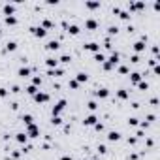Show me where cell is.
<instances>
[{
	"instance_id": "obj_1",
	"label": "cell",
	"mask_w": 160,
	"mask_h": 160,
	"mask_svg": "<svg viewBox=\"0 0 160 160\" xmlns=\"http://www.w3.org/2000/svg\"><path fill=\"white\" fill-rule=\"evenodd\" d=\"M64 105H66V100H60L59 104L53 108V117H59V113H60L62 109H64Z\"/></svg>"
},
{
	"instance_id": "obj_2",
	"label": "cell",
	"mask_w": 160,
	"mask_h": 160,
	"mask_svg": "<svg viewBox=\"0 0 160 160\" xmlns=\"http://www.w3.org/2000/svg\"><path fill=\"white\" fill-rule=\"evenodd\" d=\"M38 126L36 124H30V126H28V132H26V136H30V138H38Z\"/></svg>"
},
{
	"instance_id": "obj_3",
	"label": "cell",
	"mask_w": 160,
	"mask_h": 160,
	"mask_svg": "<svg viewBox=\"0 0 160 160\" xmlns=\"http://www.w3.org/2000/svg\"><path fill=\"white\" fill-rule=\"evenodd\" d=\"M34 100H36V102H47V100H49V94H45V92H36V94H34Z\"/></svg>"
},
{
	"instance_id": "obj_4",
	"label": "cell",
	"mask_w": 160,
	"mask_h": 160,
	"mask_svg": "<svg viewBox=\"0 0 160 160\" xmlns=\"http://www.w3.org/2000/svg\"><path fill=\"white\" fill-rule=\"evenodd\" d=\"M96 121H98V119H96V115H89V117H87V119L83 121V123L87 124V126H94V124H96Z\"/></svg>"
},
{
	"instance_id": "obj_5",
	"label": "cell",
	"mask_w": 160,
	"mask_h": 160,
	"mask_svg": "<svg viewBox=\"0 0 160 160\" xmlns=\"http://www.w3.org/2000/svg\"><path fill=\"white\" fill-rule=\"evenodd\" d=\"M32 30H34V36H38V38H43V36H45V28H42V26H34Z\"/></svg>"
},
{
	"instance_id": "obj_6",
	"label": "cell",
	"mask_w": 160,
	"mask_h": 160,
	"mask_svg": "<svg viewBox=\"0 0 160 160\" xmlns=\"http://www.w3.org/2000/svg\"><path fill=\"white\" fill-rule=\"evenodd\" d=\"M47 49H49V51H57V49H59V42H57V40L49 42V43H47Z\"/></svg>"
},
{
	"instance_id": "obj_7",
	"label": "cell",
	"mask_w": 160,
	"mask_h": 160,
	"mask_svg": "<svg viewBox=\"0 0 160 160\" xmlns=\"http://www.w3.org/2000/svg\"><path fill=\"white\" fill-rule=\"evenodd\" d=\"M108 138H109V141H119V139H121V134H119V132H109Z\"/></svg>"
},
{
	"instance_id": "obj_8",
	"label": "cell",
	"mask_w": 160,
	"mask_h": 160,
	"mask_svg": "<svg viewBox=\"0 0 160 160\" xmlns=\"http://www.w3.org/2000/svg\"><path fill=\"white\" fill-rule=\"evenodd\" d=\"M45 64L49 66V68H53V66H57V64H59V60H57V59H53V57H49V59L45 60Z\"/></svg>"
},
{
	"instance_id": "obj_9",
	"label": "cell",
	"mask_w": 160,
	"mask_h": 160,
	"mask_svg": "<svg viewBox=\"0 0 160 160\" xmlns=\"http://www.w3.org/2000/svg\"><path fill=\"white\" fill-rule=\"evenodd\" d=\"M6 49H8V51H15V49H17V43H15V42H8V43H6Z\"/></svg>"
},
{
	"instance_id": "obj_10",
	"label": "cell",
	"mask_w": 160,
	"mask_h": 160,
	"mask_svg": "<svg viewBox=\"0 0 160 160\" xmlns=\"http://www.w3.org/2000/svg\"><path fill=\"white\" fill-rule=\"evenodd\" d=\"M109 92H108V89H100V90H96V96H100V98H105Z\"/></svg>"
},
{
	"instance_id": "obj_11",
	"label": "cell",
	"mask_w": 160,
	"mask_h": 160,
	"mask_svg": "<svg viewBox=\"0 0 160 160\" xmlns=\"http://www.w3.org/2000/svg\"><path fill=\"white\" fill-rule=\"evenodd\" d=\"M28 74H30V70H28V68H19V75H21V77H26Z\"/></svg>"
},
{
	"instance_id": "obj_12",
	"label": "cell",
	"mask_w": 160,
	"mask_h": 160,
	"mask_svg": "<svg viewBox=\"0 0 160 160\" xmlns=\"http://www.w3.org/2000/svg\"><path fill=\"white\" fill-rule=\"evenodd\" d=\"M26 138H28V136H26V134H23V132H21V134H17V141H19V143H25V141H26Z\"/></svg>"
},
{
	"instance_id": "obj_13",
	"label": "cell",
	"mask_w": 160,
	"mask_h": 160,
	"mask_svg": "<svg viewBox=\"0 0 160 160\" xmlns=\"http://www.w3.org/2000/svg\"><path fill=\"white\" fill-rule=\"evenodd\" d=\"M6 23H8V25H15V23H17V19L13 17V15H6Z\"/></svg>"
},
{
	"instance_id": "obj_14",
	"label": "cell",
	"mask_w": 160,
	"mask_h": 160,
	"mask_svg": "<svg viewBox=\"0 0 160 160\" xmlns=\"http://www.w3.org/2000/svg\"><path fill=\"white\" fill-rule=\"evenodd\" d=\"M85 49H89V51H98V45H96V43H87Z\"/></svg>"
},
{
	"instance_id": "obj_15",
	"label": "cell",
	"mask_w": 160,
	"mask_h": 160,
	"mask_svg": "<svg viewBox=\"0 0 160 160\" xmlns=\"http://www.w3.org/2000/svg\"><path fill=\"white\" fill-rule=\"evenodd\" d=\"M23 123H26L28 126L32 124V115H23Z\"/></svg>"
},
{
	"instance_id": "obj_16",
	"label": "cell",
	"mask_w": 160,
	"mask_h": 160,
	"mask_svg": "<svg viewBox=\"0 0 160 160\" xmlns=\"http://www.w3.org/2000/svg\"><path fill=\"white\" fill-rule=\"evenodd\" d=\"M143 47H145L143 42H136V43H134V49H136V51H143Z\"/></svg>"
},
{
	"instance_id": "obj_17",
	"label": "cell",
	"mask_w": 160,
	"mask_h": 160,
	"mask_svg": "<svg viewBox=\"0 0 160 160\" xmlns=\"http://www.w3.org/2000/svg\"><path fill=\"white\" fill-rule=\"evenodd\" d=\"M68 32H70V34H77V32H79V28H77L75 25H70V26H68Z\"/></svg>"
},
{
	"instance_id": "obj_18",
	"label": "cell",
	"mask_w": 160,
	"mask_h": 160,
	"mask_svg": "<svg viewBox=\"0 0 160 160\" xmlns=\"http://www.w3.org/2000/svg\"><path fill=\"white\" fill-rule=\"evenodd\" d=\"M26 92L34 96V94H36V92H38V89H36V87H34V85H30V87H28V89H26Z\"/></svg>"
},
{
	"instance_id": "obj_19",
	"label": "cell",
	"mask_w": 160,
	"mask_h": 160,
	"mask_svg": "<svg viewBox=\"0 0 160 160\" xmlns=\"http://www.w3.org/2000/svg\"><path fill=\"white\" fill-rule=\"evenodd\" d=\"M4 11H6V15H11V11H13V6H9V4H6V6H4Z\"/></svg>"
},
{
	"instance_id": "obj_20",
	"label": "cell",
	"mask_w": 160,
	"mask_h": 160,
	"mask_svg": "<svg viewBox=\"0 0 160 160\" xmlns=\"http://www.w3.org/2000/svg\"><path fill=\"white\" fill-rule=\"evenodd\" d=\"M81 81H87V75L81 72V74H77V83H81Z\"/></svg>"
},
{
	"instance_id": "obj_21",
	"label": "cell",
	"mask_w": 160,
	"mask_h": 160,
	"mask_svg": "<svg viewBox=\"0 0 160 160\" xmlns=\"http://www.w3.org/2000/svg\"><path fill=\"white\" fill-rule=\"evenodd\" d=\"M87 28H96V21L89 19V21H87Z\"/></svg>"
},
{
	"instance_id": "obj_22",
	"label": "cell",
	"mask_w": 160,
	"mask_h": 160,
	"mask_svg": "<svg viewBox=\"0 0 160 160\" xmlns=\"http://www.w3.org/2000/svg\"><path fill=\"white\" fill-rule=\"evenodd\" d=\"M139 77H141V75H139L138 72H134V74H132V81H134V83H138V81H139Z\"/></svg>"
},
{
	"instance_id": "obj_23",
	"label": "cell",
	"mask_w": 160,
	"mask_h": 160,
	"mask_svg": "<svg viewBox=\"0 0 160 160\" xmlns=\"http://www.w3.org/2000/svg\"><path fill=\"white\" fill-rule=\"evenodd\" d=\"M117 96H119V98H126V90H119V92H117Z\"/></svg>"
},
{
	"instance_id": "obj_24",
	"label": "cell",
	"mask_w": 160,
	"mask_h": 160,
	"mask_svg": "<svg viewBox=\"0 0 160 160\" xmlns=\"http://www.w3.org/2000/svg\"><path fill=\"white\" fill-rule=\"evenodd\" d=\"M94 59H96V60H98V62H104V60H105V59H104V55H102V53H98V55H96V57H94Z\"/></svg>"
},
{
	"instance_id": "obj_25",
	"label": "cell",
	"mask_w": 160,
	"mask_h": 160,
	"mask_svg": "<svg viewBox=\"0 0 160 160\" xmlns=\"http://www.w3.org/2000/svg\"><path fill=\"white\" fill-rule=\"evenodd\" d=\"M89 109H90V111L96 109V102H89Z\"/></svg>"
},
{
	"instance_id": "obj_26",
	"label": "cell",
	"mask_w": 160,
	"mask_h": 160,
	"mask_svg": "<svg viewBox=\"0 0 160 160\" xmlns=\"http://www.w3.org/2000/svg\"><path fill=\"white\" fill-rule=\"evenodd\" d=\"M128 124H132V126H136V124H138V119H136V117H132V119L128 121Z\"/></svg>"
},
{
	"instance_id": "obj_27",
	"label": "cell",
	"mask_w": 160,
	"mask_h": 160,
	"mask_svg": "<svg viewBox=\"0 0 160 160\" xmlns=\"http://www.w3.org/2000/svg\"><path fill=\"white\" fill-rule=\"evenodd\" d=\"M53 123H55V124H60L62 119H60V117H53Z\"/></svg>"
},
{
	"instance_id": "obj_28",
	"label": "cell",
	"mask_w": 160,
	"mask_h": 160,
	"mask_svg": "<svg viewBox=\"0 0 160 160\" xmlns=\"http://www.w3.org/2000/svg\"><path fill=\"white\" fill-rule=\"evenodd\" d=\"M60 60H62V62H70V57L64 55V57H60Z\"/></svg>"
},
{
	"instance_id": "obj_29",
	"label": "cell",
	"mask_w": 160,
	"mask_h": 160,
	"mask_svg": "<svg viewBox=\"0 0 160 160\" xmlns=\"http://www.w3.org/2000/svg\"><path fill=\"white\" fill-rule=\"evenodd\" d=\"M42 83V79H40V77H34V87H36V85H40Z\"/></svg>"
},
{
	"instance_id": "obj_30",
	"label": "cell",
	"mask_w": 160,
	"mask_h": 160,
	"mask_svg": "<svg viewBox=\"0 0 160 160\" xmlns=\"http://www.w3.org/2000/svg\"><path fill=\"white\" fill-rule=\"evenodd\" d=\"M70 87L72 89H77V81H70Z\"/></svg>"
},
{
	"instance_id": "obj_31",
	"label": "cell",
	"mask_w": 160,
	"mask_h": 160,
	"mask_svg": "<svg viewBox=\"0 0 160 160\" xmlns=\"http://www.w3.org/2000/svg\"><path fill=\"white\" fill-rule=\"evenodd\" d=\"M6 94H8V92H6V89H0V96H2V98H4Z\"/></svg>"
},
{
	"instance_id": "obj_32",
	"label": "cell",
	"mask_w": 160,
	"mask_h": 160,
	"mask_svg": "<svg viewBox=\"0 0 160 160\" xmlns=\"http://www.w3.org/2000/svg\"><path fill=\"white\" fill-rule=\"evenodd\" d=\"M60 160H72V156H62Z\"/></svg>"
}]
</instances>
